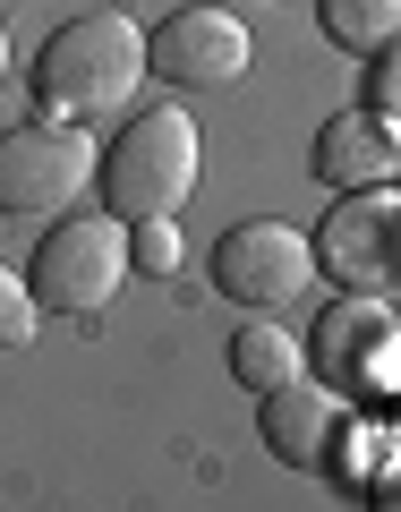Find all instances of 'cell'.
<instances>
[{
	"label": "cell",
	"instance_id": "2",
	"mask_svg": "<svg viewBox=\"0 0 401 512\" xmlns=\"http://www.w3.org/2000/svg\"><path fill=\"white\" fill-rule=\"evenodd\" d=\"M205 171V146H197V120L180 103H154L120 128V146L94 154V180H103V205L120 222H154V214H180L188 188Z\"/></svg>",
	"mask_w": 401,
	"mask_h": 512
},
{
	"label": "cell",
	"instance_id": "10",
	"mask_svg": "<svg viewBox=\"0 0 401 512\" xmlns=\"http://www.w3.org/2000/svg\"><path fill=\"white\" fill-rule=\"evenodd\" d=\"M393 171H401V128L384 120L376 103L333 111V120L316 128V180L325 188H384Z\"/></svg>",
	"mask_w": 401,
	"mask_h": 512
},
{
	"label": "cell",
	"instance_id": "7",
	"mask_svg": "<svg viewBox=\"0 0 401 512\" xmlns=\"http://www.w3.org/2000/svg\"><path fill=\"white\" fill-rule=\"evenodd\" d=\"M256 60L248 26L231 18V9H214V0H197V9H180V18H163L146 35V77H163V86L197 94V86H239Z\"/></svg>",
	"mask_w": 401,
	"mask_h": 512
},
{
	"label": "cell",
	"instance_id": "13",
	"mask_svg": "<svg viewBox=\"0 0 401 512\" xmlns=\"http://www.w3.org/2000/svg\"><path fill=\"white\" fill-rule=\"evenodd\" d=\"M35 325H43L35 282H18L9 265H0V350H26V342H35Z\"/></svg>",
	"mask_w": 401,
	"mask_h": 512
},
{
	"label": "cell",
	"instance_id": "4",
	"mask_svg": "<svg viewBox=\"0 0 401 512\" xmlns=\"http://www.w3.org/2000/svg\"><path fill=\"white\" fill-rule=\"evenodd\" d=\"M316 282V239H299L291 222H231L214 239V291L231 308H291Z\"/></svg>",
	"mask_w": 401,
	"mask_h": 512
},
{
	"label": "cell",
	"instance_id": "6",
	"mask_svg": "<svg viewBox=\"0 0 401 512\" xmlns=\"http://www.w3.org/2000/svg\"><path fill=\"white\" fill-rule=\"evenodd\" d=\"M316 265H333V282L342 291H393L401 282V197L393 180L384 188H342V205H333V222L316 231Z\"/></svg>",
	"mask_w": 401,
	"mask_h": 512
},
{
	"label": "cell",
	"instance_id": "11",
	"mask_svg": "<svg viewBox=\"0 0 401 512\" xmlns=\"http://www.w3.org/2000/svg\"><path fill=\"white\" fill-rule=\"evenodd\" d=\"M316 26H325V43L350 52V60L401 52V0H316Z\"/></svg>",
	"mask_w": 401,
	"mask_h": 512
},
{
	"label": "cell",
	"instance_id": "3",
	"mask_svg": "<svg viewBox=\"0 0 401 512\" xmlns=\"http://www.w3.org/2000/svg\"><path fill=\"white\" fill-rule=\"evenodd\" d=\"M43 308H69V316H94L111 291L128 282V222L120 214H86V222H52L26 265Z\"/></svg>",
	"mask_w": 401,
	"mask_h": 512
},
{
	"label": "cell",
	"instance_id": "16",
	"mask_svg": "<svg viewBox=\"0 0 401 512\" xmlns=\"http://www.w3.org/2000/svg\"><path fill=\"white\" fill-rule=\"evenodd\" d=\"M0 69H9V26H0Z\"/></svg>",
	"mask_w": 401,
	"mask_h": 512
},
{
	"label": "cell",
	"instance_id": "14",
	"mask_svg": "<svg viewBox=\"0 0 401 512\" xmlns=\"http://www.w3.org/2000/svg\"><path fill=\"white\" fill-rule=\"evenodd\" d=\"M128 265H146V274H180V231H171V214H154V222L128 231Z\"/></svg>",
	"mask_w": 401,
	"mask_h": 512
},
{
	"label": "cell",
	"instance_id": "1",
	"mask_svg": "<svg viewBox=\"0 0 401 512\" xmlns=\"http://www.w3.org/2000/svg\"><path fill=\"white\" fill-rule=\"evenodd\" d=\"M137 77H146V35L111 9L52 26V43L35 52V94L52 120H103V111L137 103Z\"/></svg>",
	"mask_w": 401,
	"mask_h": 512
},
{
	"label": "cell",
	"instance_id": "15",
	"mask_svg": "<svg viewBox=\"0 0 401 512\" xmlns=\"http://www.w3.org/2000/svg\"><path fill=\"white\" fill-rule=\"evenodd\" d=\"M376 504H384V512H401V470H393V478L376 487Z\"/></svg>",
	"mask_w": 401,
	"mask_h": 512
},
{
	"label": "cell",
	"instance_id": "9",
	"mask_svg": "<svg viewBox=\"0 0 401 512\" xmlns=\"http://www.w3.org/2000/svg\"><path fill=\"white\" fill-rule=\"evenodd\" d=\"M316 359H325L333 393H376V384L401 376V325L376 291H350L342 308H325L316 325Z\"/></svg>",
	"mask_w": 401,
	"mask_h": 512
},
{
	"label": "cell",
	"instance_id": "12",
	"mask_svg": "<svg viewBox=\"0 0 401 512\" xmlns=\"http://www.w3.org/2000/svg\"><path fill=\"white\" fill-rule=\"evenodd\" d=\"M231 376L248 384V393H274L282 376H299V342H291L265 308H248V325L231 333Z\"/></svg>",
	"mask_w": 401,
	"mask_h": 512
},
{
	"label": "cell",
	"instance_id": "8",
	"mask_svg": "<svg viewBox=\"0 0 401 512\" xmlns=\"http://www.w3.org/2000/svg\"><path fill=\"white\" fill-rule=\"evenodd\" d=\"M256 436L282 470H333V444L350 427V393H333L325 376H282L274 393H256Z\"/></svg>",
	"mask_w": 401,
	"mask_h": 512
},
{
	"label": "cell",
	"instance_id": "5",
	"mask_svg": "<svg viewBox=\"0 0 401 512\" xmlns=\"http://www.w3.org/2000/svg\"><path fill=\"white\" fill-rule=\"evenodd\" d=\"M94 180V146L77 120H35L0 137V214H69V197Z\"/></svg>",
	"mask_w": 401,
	"mask_h": 512
}]
</instances>
